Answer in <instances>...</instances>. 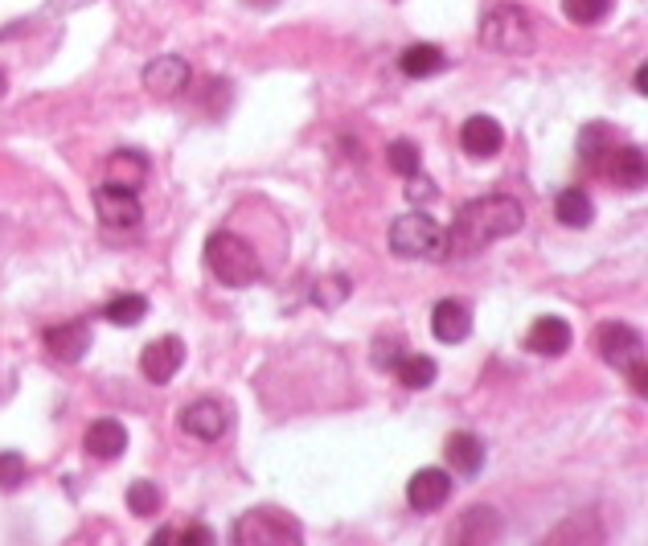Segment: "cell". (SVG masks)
Wrapping results in <instances>:
<instances>
[{
  "mask_svg": "<svg viewBox=\"0 0 648 546\" xmlns=\"http://www.w3.org/2000/svg\"><path fill=\"white\" fill-rule=\"evenodd\" d=\"M521 227H525V210H521L518 198H509V193H485V198L468 201L460 214H456V222L447 227L444 259L480 255L485 246L518 234Z\"/></svg>",
  "mask_w": 648,
  "mask_h": 546,
  "instance_id": "obj_1",
  "label": "cell"
},
{
  "mask_svg": "<svg viewBox=\"0 0 648 546\" xmlns=\"http://www.w3.org/2000/svg\"><path fill=\"white\" fill-rule=\"evenodd\" d=\"M480 45L489 54H530L538 45L533 13L521 4H492L489 13L480 17Z\"/></svg>",
  "mask_w": 648,
  "mask_h": 546,
  "instance_id": "obj_2",
  "label": "cell"
},
{
  "mask_svg": "<svg viewBox=\"0 0 648 546\" xmlns=\"http://www.w3.org/2000/svg\"><path fill=\"white\" fill-rule=\"evenodd\" d=\"M205 263H210V272L226 287H251L263 275L259 255L251 251L246 239H238L231 230H214L205 239Z\"/></svg>",
  "mask_w": 648,
  "mask_h": 546,
  "instance_id": "obj_3",
  "label": "cell"
},
{
  "mask_svg": "<svg viewBox=\"0 0 648 546\" xmlns=\"http://www.w3.org/2000/svg\"><path fill=\"white\" fill-rule=\"evenodd\" d=\"M231 546H304V534L291 514L275 510V505H255V510L238 514Z\"/></svg>",
  "mask_w": 648,
  "mask_h": 546,
  "instance_id": "obj_4",
  "label": "cell"
},
{
  "mask_svg": "<svg viewBox=\"0 0 648 546\" xmlns=\"http://www.w3.org/2000/svg\"><path fill=\"white\" fill-rule=\"evenodd\" d=\"M390 251L399 259H444L447 255V230L423 210L394 218L390 227Z\"/></svg>",
  "mask_w": 648,
  "mask_h": 546,
  "instance_id": "obj_5",
  "label": "cell"
},
{
  "mask_svg": "<svg viewBox=\"0 0 648 546\" xmlns=\"http://www.w3.org/2000/svg\"><path fill=\"white\" fill-rule=\"evenodd\" d=\"M595 349H599V358L607 366L628 370L636 361H645V333L636 325H624V321H607V325L595 329Z\"/></svg>",
  "mask_w": 648,
  "mask_h": 546,
  "instance_id": "obj_6",
  "label": "cell"
},
{
  "mask_svg": "<svg viewBox=\"0 0 648 546\" xmlns=\"http://www.w3.org/2000/svg\"><path fill=\"white\" fill-rule=\"evenodd\" d=\"M95 214H99L103 230H116V234H131V230H140V222H145L136 189H124V186L95 189Z\"/></svg>",
  "mask_w": 648,
  "mask_h": 546,
  "instance_id": "obj_7",
  "label": "cell"
},
{
  "mask_svg": "<svg viewBox=\"0 0 648 546\" xmlns=\"http://www.w3.org/2000/svg\"><path fill=\"white\" fill-rule=\"evenodd\" d=\"M504 522L492 505H468L456 522H452V546H501Z\"/></svg>",
  "mask_w": 648,
  "mask_h": 546,
  "instance_id": "obj_8",
  "label": "cell"
},
{
  "mask_svg": "<svg viewBox=\"0 0 648 546\" xmlns=\"http://www.w3.org/2000/svg\"><path fill=\"white\" fill-rule=\"evenodd\" d=\"M181 428H185V435L202 440V444H217V440L234 428V416H231V407H226V402L198 399L181 411Z\"/></svg>",
  "mask_w": 648,
  "mask_h": 546,
  "instance_id": "obj_9",
  "label": "cell"
},
{
  "mask_svg": "<svg viewBox=\"0 0 648 546\" xmlns=\"http://www.w3.org/2000/svg\"><path fill=\"white\" fill-rule=\"evenodd\" d=\"M185 366V342L181 337H157V342L145 345V354H140V374H145L152 387H164V382H173L177 374Z\"/></svg>",
  "mask_w": 648,
  "mask_h": 546,
  "instance_id": "obj_10",
  "label": "cell"
},
{
  "mask_svg": "<svg viewBox=\"0 0 648 546\" xmlns=\"http://www.w3.org/2000/svg\"><path fill=\"white\" fill-rule=\"evenodd\" d=\"M447 497H452V473L447 469H418L411 481H406V505L415 510V514H435V510H444Z\"/></svg>",
  "mask_w": 648,
  "mask_h": 546,
  "instance_id": "obj_11",
  "label": "cell"
},
{
  "mask_svg": "<svg viewBox=\"0 0 648 546\" xmlns=\"http://www.w3.org/2000/svg\"><path fill=\"white\" fill-rule=\"evenodd\" d=\"M42 345L50 349V358L62 361V366L83 361L87 358V349H91L87 321H62V325H50V329L42 333Z\"/></svg>",
  "mask_w": 648,
  "mask_h": 546,
  "instance_id": "obj_12",
  "label": "cell"
},
{
  "mask_svg": "<svg viewBox=\"0 0 648 546\" xmlns=\"http://www.w3.org/2000/svg\"><path fill=\"white\" fill-rule=\"evenodd\" d=\"M599 169H604V177L612 181V186L619 189H640L645 186V148L640 144H619V148H612L604 160H599Z\"/></svg>",
  "mask_w": 648,
  "mask_h": 546,
  "instance_id": "obj_13",
  "label": "cell"
},
{
  "mask_svg": "<svg viewBox=\"0 0 648 546\" xmlns=\"http://www.w3.org/2000/svg\"><path fill=\"white\" fill-rule=\"evenodd\" d=\"M189 86V62L177 54H164V57H152L145 66V91L148 95H157V99H173Z\"/></svg>",
  "mask_w": 648,
  "mask_h": 546,
  "instance_id": "obj_14",
  "label": "cell"
},
{
  "mask_svg": "<svg viewBox=\"0 0 648 546\" xmlns=\"http://www.w3.org/2000/svg\"><path fill=\"white\" fill-rule=\"evenodd\" d=\"M571 342H575V333H571V325L562 316H538L530 333H525V349L542 354V358H562L571 349Z\"/></svg>",
  "mask_w": 648,
  "mask_h": 546,
  "instance_id": "obj_15",
  "label": "cell"
},
{
  "mask_svg": "<svg viewBox=\"0 0 648 546\" xmlns=\"http://www.w3.org/2000/svg\"><path fill=\"white\" fill-rule=\"evenodd\" d=\"M460 148L468 157H480V160L497 157L504 148V128L492 115H472V119H464L460 128Z\"/></svg>",
  "mask_w": 648,
  "mask_h": 546,
  "instance_id": "obj_16",
  "label": "cell"
},
{
  "mask_svg": "<svg viewBox=\"0 0 648 546\" xmlns=\"http://www.w3.org/2000/svg\"><path fill=\"white\" fill-rule=\"evenodd\" d=\"M444 460H447V469H452V473H460L464 481L480 476V469H485V444H480V435H472V431H456V435H447Z\"/></svg>",
  "mask_w": 648,
  "mask_h": 546,
  "instance_id": "obj_17",
  "label": "cell"
},
{
  "mask_svg": "<svg viewBox=\"0 0 648 546\" xmlns=\"http://www.w3.org/2000/svg\"><path fill=\"white\" fill-rule=\"evenodd\" d=\"M432 333L439 342L447 345H460L468 333H472V313H468V304L456 301V296H447L432 308Z\"/></svg>",
  "mask_w": 648,
  "mask_h": 546,
  "instance_id": "obj_18",
  "label": "cell"
},
{
  "mask_svg": "<svg viewBox=\"0 0 648 546\" xmlns=\"http://www.w3.org/2000/svg\"><path fill=\"white\" fill-rule=\"evenodd\" d=\"M83 448H87L95 460H116L128 452V428L119 419H95L83 435Z\"/></svg>",
  "mask_w": 648,
  "mask_h": 546,
  "instance_id": "obj_19",
  "label": "cell"
},
{
  "mask_svg": "<svg viewBox=\"0 0 648 546\" xmlns=\"http://www.w3.org/2000/svg\"><path fill=\"white\" fill-rule=\"evenodd\" d=\"M444 50L432 42H418V45H406L403 54H399V71L406 74V78H432V74L444 71Z\"/></svg>",
  "mask_w": 648,
  "mask_h": 546,
  "instance_id": "obj_20",
  "label": "cell"
},
{
  "mask_svg": "<svg viewBox=\"0 0 648 546\" xmlns=\"http://www.w3.org/2000/svg\"><path fill=\"white\" fill-rule=\"evenodd\" d=\"M148 177V157L145 153H131V148H119L107 160V186H124L136 189Z\"/></svg>",
  "mask_w": 648,
  "mask_h": 546,
  "instance_id": "obj_21",
  "label": "cell"
},
{
  "mask_svg": "<svg viewBox=\"0 0 648 546\" xmlns=\"http://www.w3.org/2000/svg\"><path fill=\"white\" fill-rule=\"evenodd\" d=\"M554 218H559L562 227L583 230V227H591V218H595V201H591L583 189H562L559 198H554Z\"/></svg>",
  "mask_w": 648,
  "mask_h": 546,
  "instance_id": "obj_22",
  "label": "cell"
},
{
  "mask_svg": "<svg viewBox=\"0 0 648 546\" xmlns=\"http://www.w3.org/2000/svg\"><path fill=\"white\" fill-rule=\"evenodd\" d=\"M148 546H217L214 531L202 526V522H189V526H160Z\"/></svg>",
  "mask_w": 648,
  "mask_h": 546,
  "instance_id": "obj_23",
  "label": "cell"
},
{
  "mask_svg": "<svg viewBox=\"0 0 648 546\" xmlns=\"http://www.w3.org/2000/svg\"><path fill=\"white\" fill-rule=\"evenodd\" d=\"M103 316L111 325H119V329H128V325H140L148 316V301L140 292H119V296H111V301L103 304Z\"/></svg>",
  "mask_w": 648,
  "mask_h": 546,
  "instance_id": "obj_24",
  "label": "cell"
},
{
  "mask_svg": "<svg viewBox=\"0 0 648 546\" xmlns=\"http://www.w3.org/2000/svg\"><path fill=\"white\" fill-rule=\"evenodd\" d=\"M394 374H399V382L411 390H423L435 382V374H439V366H435V358H427V354H406V358L394 361Z\"/></svg>",
  "mask_w": 648,
  "mask_h": 546,
  "instance_id": "obj_25",
  "label": "cell"
},
{
  "mask_svg": "<svg viewBox=\"0 0 648 546\" xmlns=\"http://www.w3.org/2000/svg\"><path fill=\"white\" fill-rule=\"evenodd\" d=\"M386 165L399 177H418L423 172V153H418V144L415 140H390V148H386Z\"/></svg>",
  "mask_w": 648,
  "mask_h": 546,
  "instance_id": "obj_26",
  "label": "cell"
},
{
  "mask_svg": "<svg viewBox=\"0 0 648 546\" xmlns=\"http://www.w3.org/2000/svg\"><path fill=\"white\" fill-rule=\"evenodd\" d=\"M607 153H612V128L607 124H587L583 136H578V157L587 165H599Z\"/></svg>",
  "mask_w": 648,
  "mask_h": 546,
  "instance_id": "obj_27",
  "label": "cell"
},
{
  "mask_svg": "<svg viewBox=\"0 0 648 546\" xmlns=\"http://www.w3.org/2000/svg\"><path fill=\"white\" fill-rule=\"evenodd\" d=\"M612 9H616V0H562V13L575 25H599Z\"/></svg>",
  "mask_w": 648,
  "mask_h": 546,
  "instance_id": "obj_28",
  "label": "cell"
},
{
  "mask_svg": "<svg viewBox=\"0 0 648 546\" xmlns=\"http://www.w3.org/2000/svg\"><path fill=\"white\" fill-rule=\"evenodd\" d=\"M160 505H164V493H160V485H152V481H136V485L128 489V510L136 517L160 514Z\"/></svg>",
  "mask_w": 648,
  "mask_h": 546,
  "instance_id": "obj_29",
  "label": "cell"
},
{
  "mask_svg": "<svg viewBox=\"0 0 648 546\" xmlns=\"http://www.w3.org/2000/svg\"><path fill=\"white\" fill-rule=\"evenodd\" d=\"M312 296H317L320 308H337V304H346V296H349V280L346 275H329V280H320Z\"/></svg>",
  "mask_w": 648,
  "mask_h": 546,
  "instance_id": "obj_30",
  "label": "cell"
},
{
  "mask_svg": "<svg viewBox=\"0 0 648 546\" xmlns=\"http://www.w3.org/2000/svg\"><path fill=\"white\" fill-rule=\"evenodd\" d=\"M25 481V456L21 452H0V489H17Z\"/></svg>",
  "mask_w": 648,
  "mask_h": 546,
  "instance_id": "obj_31",
  "label": "cell"
},
{
  "mask_svg": "<svg viewBox=\"0 0 648 546\" xmlns=\"http://www.w3.org/2000/svg\"><path fill=\"white\" fill-rule=\"evenodd\" d=\"M411 193H415V201H432V198H439V189H435L432 181H423V177H411Z\"/></svg>",
  "mask_w": 648,
  "mask_h": 546,
  "instance_id": "obj_32",
  "label": "cell"
},
{
  "mask_svg": "<svg viewBox=\"0 0 648 546\" xmlns=\"http://www.w3.org/2000/svg\"><path fill=\"white\" fill-rule=\"evenodd\" d=\"M251 4H255V9H267V4H279V0H251Z\"/></svg>",
  "mask_w": 648,
  "mask_h": 546,
  "instance_id": "obj_33",
  "label": "cell"
},
{
  "mask_svg": "<svg viewBox=\"0 0 648 546\" xmlns=\"http://www.w3.org/2000/svg\"><path fill=\"white\" fill-rule=\"evenodd\" d=\"M4 86H9V74L0 71V95H4Z\"/></svg>",
  "mask_w": 648,
  "mask_h": 546,
  "instance_id": "obj_34",
  "label": "cell"
}]
</instances>
